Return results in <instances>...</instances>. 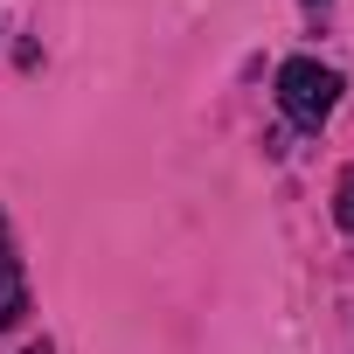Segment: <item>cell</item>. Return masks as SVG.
<instances>
[{"mask_svg":"<svg viewBox=\"0 0 354 354\" xmlns=\"http://www.w3.org/2000/svg\"><path fill=\"white\" fill-rule=\"evenodd\" d=\"M21 354H49V340H35V347H21Z\"/></svg>","mask_w":354,"mask_h":354,"instance_id":"4","label":"cell"},{"mask_svg":"<svg viewBox=\"0 0 354 354\" xmlns=\"http://www.w3.org/2000/svg\"><path fill=\"white\" fill-rule=\"evenodd\" d=\"M333 223H340V230L354 236V167L340 174V188H333Z\"/></svg>","mask_w":354,"mask_h":354,"instance_id":"3","label":"cell"},{"mask_svg":"<svg viewBox=\"0 0 354 354\" xmlns=\"http://www.w3.org/2000/svg\"><path fill=\"white\" fill-rule=\"evenodd\" d=\"M28 313V278H21V257H15V236H8V216H0V333Z\"/></svg>","mask_w":354,"mask_h":354,"instance_id":"2","label":"cell"},{"mask_svg":"<svg viewBox=\"0 0 354 354\" xmlns=\"http://www.w3.org/2000/svg\"><path fill=\"white\" fill-rule=\"evenodd\" d=\"M278 104H285L292 125H326L333 104H340V70H326V63H313V56H292V63L278 70Z\"/></svg>","mask_w":354,"mask_h":354,"instance_id":"1","label":"cell"}]
</instances>
